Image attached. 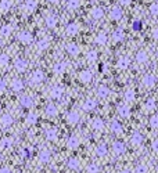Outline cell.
Listing matches in <instances>:
<instances>
[{
    "mask_svg": "<svg viewBox=\"0 0 158 173\" xmlns=\"http://www.w3.org/2000/svg\"><path fill=\"white\" fill-rule=\"evenodd\" d=\"M150 126H151V129L158 130V114L151 115V118H150Z\"/></svg>",
    "mask_w": 158,
    "mask_h": 173,
    "instance_id": "obj_42",
    "label": "cell"
},
{
    "mask_svg": "<svg viewBox=\"0 0 158 173\" xmlns=\"http://www.w3.org/2000/svg\"><path fill=\"white\" fill-rule=\"evenodd\" d=\"M13 6V2L11 0H2L0 2V10L2 11H8Z\"/></svg>",
    "mask_w": 158,
    "mask_h": 173,
    "instance_id": "obj_37",
    "label": "cell"
},
{
    "mask_svg": "<svg viewBox=\"0 0 158 173\" xmlns=\"http://www.w3.org/2000/svg\"><path fill=\"white\" fill-rule=\"evenodd\" d=\"M151 150H153V153L158 154V139L153 140V143H151Z\"/></svg>",
    "mask_w": 158,
    "mask_h": 173,
    "instance_id": "obj_50",
    "label": "cell"
},
{
    "mask_svg": "<svg viewBox=\"0 0 158 173\" xmlns=\"http://www.w3.org/2000/svg\"><path fill=\"white\" fill-rule=\"evenodd\" d=\"M11 89H13L14 91H21L24 89V82L21 79H18V78H16V79L11 80Z\"/></svg>",
    "mask_w": 158,
    "mask_h": 173,
    "instance_id": "obj_16",
    "label": "cell"
},
{
    "mask_svg": "<svg viewBox=\"0 0 158 173\" xmlns=\"http://www.w3.org/2000/svg\"><path fill=\"white\" fill-rule=\"evenodd\" d=\"M125 39V32L122 31L121 28L115 29L114 32H112V40L115 42V43H119V42H122Z\"/></svg>",
    "mask_w": 158,
    "mask_h": 173,
    "instance_id": "obj_12",
    "label": "cell"
},
{
    "mask_svg": "<svg viewBox=\"0 0 158 173\" xmlns=\"http://www.w3.org/2000/svg\"><path fill=\"white\" fill-rule=\"evenodd\" d=\"M107 40H108V38H107V35L104 32H101V33H99L96 36V43L100 44V46H104L107 43Z\"/></svg>",
    "mask_w": 158,
    "mask_h": 173,
    "instance_id": "obj_36",
    "label": "cell"
},
{
    "mask_svg": "<svg viewBox=\"0 0 158 173\" xmlns=\"http://www.w3.org/2000/svg\"><path fill=\"white\" fill-rule=\"evenodd\" d=\"M47 2H50V3H57V0H47Z\"/></svg>",
    "mask_w": 158,
    "mask_h": 173,
    "instance_id": "obj_57",
    "label": "cell"
},
{
    "mask_svg": "<svg viewBox=\"0 0 158 173\" xmlns=\"http://www.w3.org/2000/svg\"><path fill=\"white\" fill-rule=\"evenodd\" d=\"M80 6V0H68L67 2V7L70 10H76Z\"/></svg>",
    "mask_w": 158,
    "mask_h": 173,
    "instance_id": "obj_41",
    "label": "cell"
},
{
    "mask_svg": "<svg viewBox=\"0 0 158 173\" xmlns=\"http://www.w3.org/2000/svg\"><path fill=\"white\" fill-rule=\"evenodd\" d=\"M58 137V133H57V129L56 127H50V129L46 130V139L49 141H56Z\"/></svg>",
    "mask_w": 158,
    "mask_h": 173,
    "instance_id": "obj_15",
    "label": "cell"
},
{
    "mask_svg": "<svg viewBox=\"0 0 158 173\" xmlns=\"http://www.w3.org/2000/svg\"><path fill=\"white\" fill-rule=\"evenodd\" d=\"M79 119H80V116L78 112H75V111H71L70 114L67 115V121H68V123H71V125H76L79 122Z\"/></svg>",
    "mask_w": 158,
    "mask_h": 173,
    "instance_id": "obj_17",
    "label": "cell"
},
{
    "mask_svg": "<svg viewBox=\"0 0 158 173\" xmlns=\"http://www.w3.org/2000/svg\"><path fill=\"white\" fill-rule=\"evenodd\" d=\"M10 62V57L7 54H0V67H6Z\"/></svg>",
    "mask_w": 158,
    "mask_h": 173,
    "instance_id": "obj_47",
    "label": "cell"
},
{
    "mask_svg": "<svg viewBox=\"0 0 158 173\" xmlns=\"http://www.w3.org/2000/svg\"><path fill=\"white\" fill-rule=\"evenodd\" d=\"M110 94V89L107 87V86H100L99 89H97V96H99L100 98H107Z\"/></svg>",
    "mask_w": 158,
    "mask_h": 173,
    "instance_id": "obj_28",
    "label": "cell"
},
{
    "mask_svg": "<svg viewBox=\"0 0 158 173\" xmlns=\"http://www.w3.org/2000/svg\"><path fill=\"white\" fill-rule=\"evenodd\" d=\"M144 108H146V111H154V109L157 108V101H156V98H153V97L147 98V101L144 103Z\"/></svg>",
    "mask_w": 158,
    "mask_h": 173,
    "instance_id": "obj_22",
    "label": "cell"
},
{
    "mask_svg": "<svg viewBox=\"0 0 158 173\" xmlns=\"http://www.w3.org/2000/svg\"><path fill=\"white\" fill-rule=\"evenodd\" d=\"M97 57H99V54H97L96 50H90V51L86 54V60H88L89 62H94L97 61Z\"/></svg>",
    "mask_w": 158,
    "mask_h": 173,
    "instance_id": "obj_39",
    "label": "cell"
},
{
    "mask_svg": "<svg viewBox=\"0 0 158 173\" xmlns=\"http://www.w3.org/2000/svg\"><path fill=\"white\" fill-rule=\"evenodd\" d=\"M90 16L93 20H101L104 17V11H103V8H100V7H94V8H92Z\"/></svg>",
    "mask_w": 158,
    "mask_h": 173,
    "instance_id": "obj_19",
    "label": "cell"
},
{
    "mask_svg": "<svg viewBox=\"0 0 158 173\" xmlns=\"http://www.w3.org/2000/svg\"><path fill=\"white\" fill-rule=\"evenodd\" d=\"M6 87H7V83H6V80L0 79V91H4Z\"/></svg>",
    "mask_w": 158,
    "mask_h": 173,
    "instance_id": "obj_52",
    "label": "cell"
},
{
    "mask_svg": "<svg viewBox=\"0 0 158 173\" xmlns=\"http://www.w3.org/2000/svg\"><path fill=\"white\" fill-rule=\"evenodd\" d=\"M0 173H11V171L7 166H3V168H0Z\"/></svg>",
    "mask_w": 158,
    "mask_h": 173,
    "instance_id": "obj_53",
    "label": "cell"
},
{
    "mask_svg": "<svg viewBox=\"0 0 158 173\" xmlns=\"http://www.w3.org/2000/svg\"><path fill=\"white\" fill-rule=\"evenodd\" d=\"M110 18L114 20V21H118L122 18V8L119 7H112L111 11H110Z\"/></svg>",
    "mask_w": 158,
    "mask_h": 173,
    "instance_id": "obj_11",
    "label": "cell"
},
{
    "mask_svg": "<svg viewBox=\"0 0 158 173\" xmlns=\"http://www.w3.org/2000/svg\"><path fill=\"white\" fill-rule=\"evenodd\" d=\"M100 168L97 163H90V165L88 166V173H99Z\"/></svg>",
    "mask_w": 158,
    "mask_h": 173,
    "instance_id": "obj_48",
    "label": "cell"
},
{
    "mask_svg": "<svg viewBox=\"0 0 158 173\" xmlns=\"http://www.w3.org/2000/svg\"><path fill=\"white\" fill-rule=\"evenodd\" d=\"M136 61H138V64H146L148 61V53L144 50L138 51L136 53Z\"/></svg>",
    "mask_w": 158,
    "mask_h": 173,
    "instance_id": "obj_10",
    "label": "cell"
},
{
    "mask_svg": "<svg viewBox=\"0 0 158 173\" xmlns=\"http://www.w3.org/2000/svg\"><path fill=\"white\" fill-rule=\"evenodd\" d=\"M26 125H35L38 122V115L34 114V112H31V114L26 115Z\"/></svg>",
    "mask_w": 158,
    "mask_h": 173,
    "instance_id": "obj_40",
    "label": "cell"
},
{
    "mask_svg": "<svg viewBox=\"0 0 158 173\" xmlns=\"http://www.w3.org/2000/svg\"><path fill=\"white\" fill-rule=\"evenodd\" d=\"M32 155L31 148H21L20 150V157L21 158H29Z\"/></svg>",
    "mask_w": 158,
    "mask_h": 173,
    "instance_id": "obj_46",
    "label": "cell"
},
{
    "mask_svg": "<svg viewBox=\"0 0 158 173\" xmlns=\"http://www.w3.org/2000/svg\"><path fill=\"white\" fill-rule=\"evenodd\" d=\"M96 101L94 100H92V98H89V100H86L85 103L82 104V109L83 111H92V109H94L96 108Z\"/></svg>",
    "mask_w": 158,
    "mask_h": 173,
    "instance_id": "obj_21",
    "label": "cell"
},
{
    "mask_svg": "<svg viewBox=\"0 0 158 173\" xmlns=\"http://www.w3.org/2000/svg\"><path fill=\"white\" fill-rule=\"evenodd\" d=\"M92 126H93L94 130H103V129H104V122H103V119L94 118L93 122H92Z\"/></svg>",
    "mask_w": 158,
    "mask_h": 173,
    "instance_id": "obj_33",
    "label": "cell"
},
{
    "mask_svg": "<svg viewBox=\"0 0 158 173\" xmlns=\"http://www.w3.org/2000/svg\"><path fill=\"white\" fill-rule=\"evenodd\" d=\"M150 13H151V16L158 17V2L153 3V4L150 6Z\"/></svg>",
    "mask_w": 158,
    "mask_h": 173,
    "instance_id": "obj_49",
    "label": "cell"
},
{
    "mask_svg": "<svg viewBox=\"0 0 158 173\" xmlns=\"http://www.w3.org/2000/svg\"><path fill=\"white\" fill-rule=\"evenodd\" d=\"M11 123H13V116L10 114L2 115V118H0V125H2L3 127H8Z\"/></svg>",
    "mask_w": 158,
    "mask_h": 173,
    "instance_id": "obj_18",
    "label": "cell"
},
{
    "mask_svg": "<svg viewBox=\"0 0 158 173\" xmlns=\"http://www.w3.org/2000/svg\"><path fill=\"white\" fill-rule=\"evenodd\" d=\"M130 2H132V0H119V3H121L122 6H129Z\"/></svg>",
    "mask_w": 158,
    "mask_h": 173,
    "instance_id": "obj_55",
    "label": "cell"
},
{
    "mask_svg": "<svg viewBox=\"0 0 158 173\" xmlns=\"http://www.w3.org/2000/svg\"><path fill=\"white\" fill-rule=\"evenodd\" d=\"M67 147L70 150H75V148L79 147V139L76 136H71L70 139L67 140Z\"/></svg>",
    "mask_w": 158,
    "mask_h": 173,
    "instance_id": "obj_14",
    "label": "cell"
},
{
    "mask_svg": "<svg viewBox=\"0 0 158 173\" xmlns=\"http://www.w3.org/2000/svg\"><path fill=\"white\" fill-rule=\"evenodd\" d=\"M39 161L42 163H47L50 161V151L49 150H42L39 154Z\"/></svg>",
    "mask_w": 158,
    "mask_h": 173,
    "instance_id": "obj_31",
    "label": "cell"
},
{
    "mask_svg": "<svg viewBox=\"0 0 158 173\" xmlns=\"http://www.w3.org/2000/svg\"><path fill=\"white\" fill-rule=\"evenodd\" d=\"M18 40H20L22 44H29V43H32L34 38H32V35L29 33V32L24 31V32H21V33L18 35Z\"/></svg>",
    "mask_w": 158,
    "mask_h": 173,
    "instance_id": "obj_6",
    "label": "cell"
},
{
    "mask_svg": "<svg viewBox=\"0 0 158 173\" xmlns=\"http://www.w3.org/2000/svg\"><path fill=\"white\" fill-rule=\"evenodd\" d=\"M46 25L49 26V28H54V26L57 25V18H56L54 16H49L46 18Z\"/></svg>",
    "mask_w": 158,
    "mask_h": 173,
    "instance_id": "obj_43",
    "label": "cell"
},
{
    "mask_svg": "<svg viewBox=\"0 0 158 173\" xmlns=\"http://www.w3.org/2000/svg\"><path fill=\"white\" fill-rule=\"evenodd\" d=\"M0 159H2V153H0Z\"/></svg>",
    "mask_w": 158,
    "mask_h": 173,
    "instance_id": "obj_58",
    "label": "cell"
},
{
    "mask_svg": "<svg viewBox=\"0 0 158 173\" xmlns=\"http://www.w3.org/2000/svg\"><path fill=\"white\" fill-rule=\"evenodd\" d=\"M20 103H21V105L25 107V108H31V107L34 105V98L31 96H22Z\"/></svg>",
    "mask_w": 158,
    "mask_h": 173,
    "instance_id": "obj_24",
    "label": "cell"
},
{
    "mask_svg": "<svg viewBox=\"0 0 158 173\" xmlns=\"http://www.w3.org/2000/svg\"><path fill=\"white\" fill-rule=\"evenodd\" d=\"M11 32H13V26L11 25H3L2 29H0V33H2L3 36H6V38L10 36Z\"/></svg>",
    "mask_w": 158,
    "mask_h": 173,
    "instance_id": "obj_38",
    "label": "cell"
},
{
    "mask_svg": "<svg viewBox=\"0 0 158 173\" xmlns=\"http://www.w3.org/2000/svg\"><path fill=\"white\" fill-rule=\"evenodd\" d=\"M62 93H64L62 86H53L52 90H50V97L54 98V100H58V98L62 96Z\"/></svg>",
    "mask_w": 158,
    "mask_h": 173,
    "instance_id": "obj_7",
    "label": "cell"
},
{
    "mask_svg": "<svg viewBox=\"0 0 158 173\" xmlns=\"http://www.w3.org/2000/svg\"><path fill=\"white\" fill-rule=\"evenodd\" d=\"M11 145H13V139H11V137H4V139H2V141H0V148H2V150H8Z\"/></svg>",
    "mask_w": 158,
    "mask_h": 173,
    "instance_id": "obj_27",
    "label": "cell"
},
{
    "mask_svg": "<svg viewBox=\"0 0 158 173\" xmlns=\"http://www.w3.org/2000/svg\"><path fill=\"white\" fill-rule=\"evenodd\" d=\"M46 114H47V116H56L58 114L57 107H56L54 104H49V105L46 107Z\"/></svg>",
    "mask_w": 158,
    "mask_h": 173,
    "instance_id": "obj_34",
    "label": "cell"
},
{
    "mask_svg": "<svg viewBox=\"0 0 158 173\" xmlns=\"http://www.w3.org/2000/svg\"><path fill=\"white\" fill-rule=\"evenodd\" d=\"M133 29H135V31H140V29H142V21L136 20L135 22H133Z\"/></svg>",
    "mask_w": 158,
    "mask_h": 173,
    "instance_id": "obj_51",
    "label": "cell"
},
{
    "mask_svg": "<svg viewBox=\"0 0 158 173\" xmlns=\"http://www.w3.org/2000/svg\"><path fill=\"white\" fill-rule=\"evenodd\" d=\"M153 39L158 42V28H156V29L153 31Z\"/></svg>",
    "mask_w": 158,
    "mask_h": 173,
    "instance_id": "obj_54",
    "label": "cell"
},
{
    "mask_svg": "<svg viewBox=\"0 0 158 173\" xmlns=\"http://www.w3.org/2000/svg\"><path fill=\"white\" fill-rule=\"evenodd\" d=\"M107 153H108V150H107V147L104 144H100L99 147L96 148V155L97 157H104Z\"/></svg>",
    "mask_w": 158,
    "mask_h": 173,
    "instance_id": "obj_44",
    "label": "cell"
},
{
    "mask_svg": "<svg viewBox=\"0 0 158 173\" xmlns=\"http://www.w3.org/2000/svg\"><path fill=\"white\" fill-rule=\"evenodd\" d=\"M67 165H68V168H70V169L75 171V169H79L80 163H79L78 158H70V159H68V162H67Z\"/></svg>",
    "mask_w": 158,
    "mask_h": 173,
    "instance_id": "obj_30",
    "label": "cell"
},
{
    "mask_svg": "<svg viewBox=\"0 0 158 173\" xmlns=\"http://www.w3.org/2000/svg\"><path fill=\"white\" fill-rule=\"evenodd\" d=\"M49 44H50L49 39H47V38H42V39L38 40V49H39V50H46L47 47H49Z\"/></svg>",
    "mask_w": 158,
    "mask_h": 173,
    "instance_id": "obj_35",
    "label": "cell"
},
{
    "mask_svg": "<svg viewBox=\"0 0 158 173\" xmlns=\"http://www.w3.org/2000/svg\"><path fill=\"white\" fill-rule=\"evenodd\" d=\"M124 98L128 101V103H130V101H133L136 98V91L133 90V89H128V90L124 93Z\"/></svg>",
    "mask_w": 158,
    "mask_h": 173,
    "instance_id": "obj_29",
    "label": "cell"
},
{
    "mask_svg": "<svg viewBox=\"0 0 158 173\" xmlns=\"http://www.w3.org/2000/svg\"><path fill=\"white\" fill-rule=\"evenodd\" d=\"M135 173H148V166L146 163H139L135 168Z\"/></svg>",
    "mask_w": 158,
    "mask_h": 173,
    "instance_id": "obj_45",
    "label": "cell"
},
{
    "mask_svg": "<svg viewBox=\"0 0 158 173\" xmlns=\"http://www.w3.org/2000/svg\"><path fill=\"white\" fill-rule=\"evenodd\" d=\"M65 49H67V51L70 53L71 55H78L79 54V46L75 44V43H68Z\"/></svg>",
    "mask_w": 158,
    "mask_h": 173,
    "instance_id": "obj_25",
    "label": "cell"
},
{
    "mask_svg": "<svg viewBox=\"0 0 158 173\" xmlns=\"http://www.w3.org/2000/svg\"><path fill=\"white\" fill-rule=\"evenodd\" d=\"M129 65H130V60H129V57L124 55V57H119V58H118V61H117L118 69L125 71V69H128V68H129Z\"/></svg>",
    "mask_w": 158,
    "mask_h": 173,
    "instance_id": "obj_4",
    "label": "cell"
},
{
    "mask_svg": "<svg viewBox=\"0 0 158 173\" xmlns=\"http://www.w3.org/2000/svg\"><path fill=\"white\" fill-rule=\"evenodd\" d=\"M67 61H60L57 64H54V67H53V72L57 73V75H61V73H64L65 71H67Z\"/></svg>",
    "mask_w": 158,
    "mask_h": 173,
    "instance_id": "obj_5",
    "label": "cell"
},
{
    "mask_svg": "<svg viewBox=\"0 0 158 173\" xmlns=\"http://www.w3.org/2000/svg\"><path fill=\"white\" fill-rule=\"evenodd\" d=\"M111 130L115 133V135H121V133L124 132V127H122V125L119 123L118 121H114L111 123Z\"/></svg>",
    "mask_w": 158,
    "mask_h": 173,
    "instance_id": "obj_32",
    "label": "cell"
},
{
    "mask_svg": "<svg viewBox=\"0 0 158 173\" xmlns=\"http://www.w3.org/2000/svg\"><path fill=\"white\" fill-rule=\"evenodd\" d=\"M36 6H38L36 0H25V3H24V8L26 11H29V13H32L36 8Z\"/></svg>",
    "mask_w": 158,
    "mask_h": 173,
    "instance_id": "obj_26",
    "label": "cell"
},
{
    "mask_svg": "<svg viewBox=\"0 0 158 173\" xmlns=\"http://www.w3.org/2000/svg\"><path fill=\"white\" fill-rule=\"evenodd\" d=\"M119 173H130V171H128V169H124V171H121Z\"/></svg>",
    "mask_w": 158,
    "mask_h": 173,
    "instance_id": "obj_56",
    "label": "cell"
},
{
    "mask_svg": "<svg viewBox=\"0 0 158 173\" xmlns=\"http://www.w3.org/2000/svg\"><path fill=\"white\" fill-rule=\"evenodd\" d=\"M118 114H119V116H122V118H129L130 116V107L125 105V104L119 105L118 107Z\"/></svg>",
    "mask_w": 158,
    "mask_h": 173,
    "instance_id": "obj_13",
    "label": "cell"
},
{
    "mask_svg": "<svg viewBox=\"0 0 158 173\" xmlns=\"http://www.w3.org/2000/svg\"><path fill=\"white\" fill-rule=\"evenodd\" d=\"M0 44H2V39H0Z\"/></svg>",
    "mask_w": 158,
    "mask_h": 173,
    "instance_id": "obj_59",
    "label": "cell"
},
{
    "mask_svg": "<svg viewBox=\"0 0 158 173\" xmlns=\"http://www.w3.org/2000/svg\"><path fill=\"white\" fill-rule=\"evenodd\" d=\"M43 79H44V73H43V71H40V69L34 71V73L31 75V82L34 83V85H39V83L43 82Z\"/></svg>",
    "mask_w": 158,
    "mask_h": 173,
    "instance_id": "obj_3",
    "label": "cell"
},
{
    "mask_svg": "<svg viewBox=\"0 0 158 173\" xmlns=\"http://www.w3.org/2000/svg\"><path fill=\"white\" fill-rule=\"evenodd\" d=\"M125 151H126V145H125L122 141L117 140V141L112 143V153H114L115 155H122Z\"/></svg>",
    "mask_w": 158,
    "mask_h": 173,
    "instance_id": "obj_2",
    "label": "cell"
},
{
    "mask_svg": "<svg viewBox=\"0 0 158 173\" xmlns=\"http://www.w3.org/2000/svg\"><path fill=\"white\" fill-rule=\"evenodd\" d=\"M65 31H67L68 35H76L79 32V25L75 22H71L67 25V28H65Z\"/></svg>",
    "mask_w": 158,
    "mask_h": 173,
    "instance_id": "obj_23",
    "label": "cell"
},
{
    "mask_svg": "<svg viewBox=\"0 0 158 173\" xmlns=\"http://www.w3.org/2000/svg\"><path fill=\"white\" fill-rule=\"evenodd\" d=\"M142 83H143V86H144V87L151 89V87H154V86H156L157 78H156L154 73H146V75L143 76V79H142Z\"/></svg>",
    "mask_w": 158,
    "mask_h": 173,
    "instance_id": "obj_1",
    "label": "cell"
},
{
    "mask_svg": "<svg viewBox=\"0 0 158 173\" xmlns=\"http://www.w3.org/2000/svg\"><path fill=\"white\" fill-rule=\"evenodd\" d=\"M14 67H16V69L18 71V72H25L26 68H28V61H25V60H22V58H18L14 62Z\"/></svg>",
    "mask_w": 158,
    "mask_h": 173,
    "instance_id": "obj_9",
    "label": "cell"
},
{
    "mask_svg": "<svg viewBox=\"0 0 158 173\" xmlns=\"http://www.w3.org/2000/svg\"><path fill=\"white\" fill-rule=\"evenodd\" d=\"M92 78H93V75H92L90 71L85 69V71H80L79 72V80L82 83H90L92 82Z\"/></svg>",
    "mask_w": 158,
    "mask_h": 173,
    "instance_id": "obj_8",
    "label": "cell"
},
{
    "mask_svg": "<svg viewBox=\"0 0 158 173\" xmlns=\"http://www.w3.org/2000/svg\"><path fill=\"white\" fill-rule=\"evenodd\" d=\"M130 143H132L133 145H140L143 143V135L139 132H135L130 136Z\"/></svg>",
    "mask_w": 158,
    "mask_h": 173,
    "instance_id": "obj_20",
    "label": "cell"
}]
</instances>
